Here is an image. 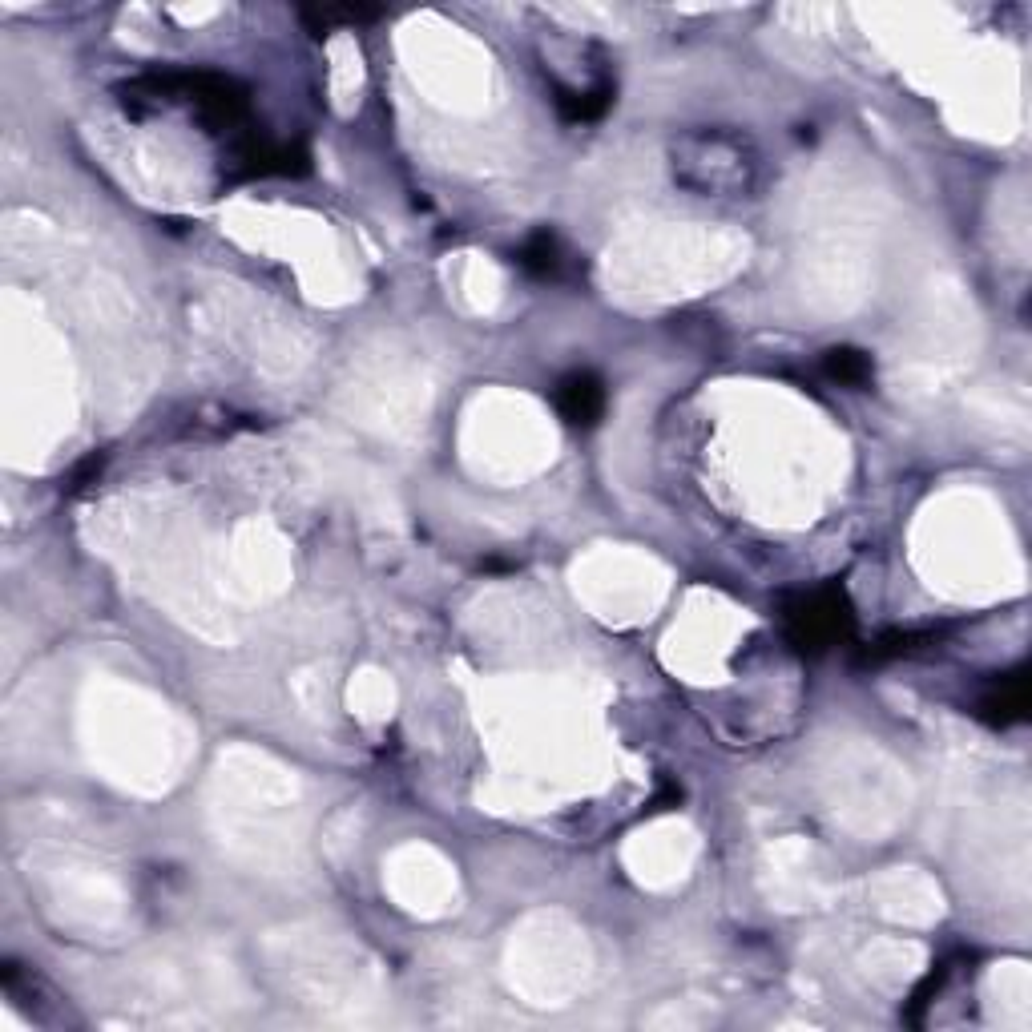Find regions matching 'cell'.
Listing matches in <instances>:
<instances>
[{"instance_id": "cell-1", "label": "cell", "mask_w": 1032, "mask_h": 1032, "mask_svg": "<svg viewBox=\"0 0 1032 1032\" xmlns=\"http://www.w3.org/2000/svg\"><path fill=\"white\" fill-rule=\"evenodd\" d=\"M557 404H561V412L573 424H593L601 416V408H605V392H601V383L593 375H573V379L561 383Z\"/></svg>"}, {"instance_id": "cell-2", "label": "cell", "mask_w": 1032, "mask_h": 1032, "mask_svg": "<svg viewBox=\"0 0 1032 1032\" xmlns=\"http://www.w3.org/2000/svg\"><path fill=\"white\" fill-rule=\"evenodd\" d=\"M839 621H843V609L835 605V597H815V601H811V605L799 613L803 641H811V645L827 641V637L839 629Z\"/></svg>"}, {"instance_id": "cell-3", "label": "cell", "mask_w": 1032, "mask_h": 1032, "mask_svg": "<svg viewBox=\"0 0 1032 1032\" xmlns=\"http://www.w3.org/2000/svg\"><path fill=\"white\" fill-rule=\"evenodd\" d=\"M827 367H831V375H839V379H863L867 371H871V363L859 355V351H831L827 355Z\"/></svg>"}, {"instance_id": "cell-4", "label": "cell", "mask_w": 1032, "mask_h": 1032, "mask_svg": "<svg viewBox=\"0 0 1032 1032\" xmlns=\"http://www.w3.org/2000/svg\"><path fill=\"white\" fill-rule=\"evenodd\" d=\"M525 267H537V271L553 267V238H549V234H537V238L525 246Z\"/></svg>"}]
</instances>
